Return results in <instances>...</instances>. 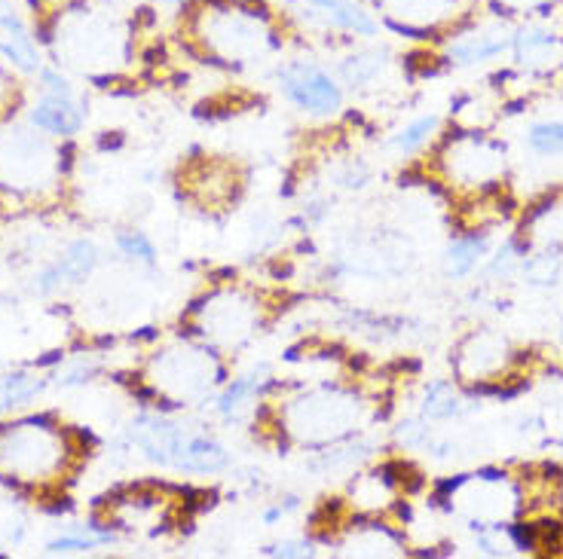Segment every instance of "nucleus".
Wrapping results in <instances>:
<instances>
[{"mask_svg":"<svg viewBox=\"0 0 563 559\" xmlns=\"http://www.w3.org/2000/svg\"><path fill=\"white\" fill-rule=\"evenodd\" d=\"M29 120L31 126L53 138H74L86 123V104L77 99L74 89H65V92L41 89V99L31 104Z\"/></svg>","mask_w":563,"mask_h":559,"instance_id":"nucleus-16","label":"nucleus"},{"mask_svg":"<svg viewBox=\"0 0 563 559\" xmlns=\"http://www.w3.org/2000/svg\"><path fill=\"white\" fill-rule=\"evenodd\" d=\"M273 406H276V440L279 444L285 440L307 452L355 437L377 420L374 401L367 394L334 379L307 385Z\"/></svg>","mask_w":563,"mask_h":559,"instance_id":"nucleus-2","label":"nucleus"},{"mask_svg":"<svg viewBox=\"0 0 563 559\" xmlns=\"http://www.w3.org/2000/svg\"><path fill=\"white\" fill-rule=\"evenodd\" d=\"M435 163L451 187L490 190L506 171V147L481 132H456L438 147Z\"/></svg>","mask_w":563,"mask_h":559,"instance_id":"nucleus-8","label":"nucleus"},{"mask_svg":"<svg viewBox=\"0 0 563 559\" xmlns=\"http://www.w3.org/2000/svg\"><path fill=\"white\" fill-rule=\"evenodd\" d=\"M43 41L56 49L58 65H70L89 77H111L135 56L132 22L89 3H70L58 10Z\"/></svg>","mask_w":563,"mask_h":559,"instance_id":"nucleus-3","label":"nucleus"},{"mask_svg":"<svg viewBox=\"0 0 563 559\" xmlns=\"http://www.w3.org/2000/svg\"><path fill=\"white\" fill-rule=\"evenodd\" d=\"M285 15L291 25L297 22L328 37L334 34L338 41H377L383 31L367 0H291V10Z\"/></svg>","mask_w":563,"mask_h":559,"instance_id":"nucleus-9","label":"nucleus"},{"mask_svg":"<svg viewBox=\"0 0 563 559\" xmlns=\"http://www.w3.org/2000/svg\"><path fill=\"white\" fill-rule=\"evenodd\" d=\"M175 502L163 490L154 487H139L117 499H108V517L104 523H92L96 529L108 532H163L175 523Z\"/></svg>","mask_w":563,"mask_h":559,"instance_id":"nucleus-11","label":"nucleus"},{"mask_svg":"<svg viewBox=\"0 0 563 559\" xmlns=\"http://www.w3.org/2000/svg\"><path fill=\"white\" fill-rule=\"evenodd\" d=\"M558 34L549 29H542V25H521V29L511 31V56H515V62H530V58L542 56V53H549V49H554L558 46Z\"/></svg>","mask_w":563,"mask_h":559,"instance_id":"nucleus-24","label":"nucleus"},{"mask_svg":"<svg viewBox=\"0 0 563 559\" xmlns=\"http://www.w3.org/2000/svg\"><path fill=\"white\" fill-rule=\"evenodd\" d=\"M297 507H300V499H297V495H285V499L267 504V507L261 511V523H264V526H279L282 519L291 517Z\"/></svg>","mask_w":563,"mask_h":559,"instance_id":"nucleus-32","label":"nucleus"},{"mask_svg":"<svg viewBox=\"0 0 563 559\" xmlns=\"http://www.w3.org/2000/svg\"><path fill=\"white\" fill-rule=\"evenodd\" d=\"M56 264L68 284H80V281H86L96 272V266H99V248L89 238H77V242H70L68 248L58 254Z\"/></svg>","mask_w":563,"mask_h":559,"instance_id":"nucleus-23","label":"nucleus"},{"mask_svg":"<svg viewBox=\"0 0 563 559\" xmlns=\"http://www.w3.org/2000/svg\"><path fill=\"white\" fill-rule=\"evenodd\" d=\"M227 379L230 377H227L224 355H218L190 334L156 349L144 373L151 394L169 406L206 404Z\"/></svg>","mask_w":563,"mask_h":559,"instance_id":"nucleus-5","label":"nucleus"},{"mask_svg":"<svg viewBox=\"0 0 563 559\" xmlns=\"http://www.w3.org/2000/svg\"><path fill=\"white\" fill-rule=\"evenodd\" d=\"M511 349H508V343L503 336L490 334V331H475V334H468L463 339V346L456 351V377L460 382H499V377L506 373L508 367H511Z\"/></svg>","mask_w":563,"mask_h":559,"instance_id":"nucleus-12","label":"nucleus"},{"mask_svg":"<svg viewBox=\"0 0 563 559\" xmlns=\"http://www.w3.org/2000/svg\"><path fill=\"white\" fill-rule=\"evenodd\" d=\"M187 190L190 197L197 199L199 205L206 209H218L230 199H236L240 190V178H236V168L224 166V163H199L190 175H187Z\"/></svg>","mask_w":563,"mask_h":559,"instance_id":"nucleus-18","label":"nucleus"},{"mask_svg":"<svg viewBox=\"0 0 563 559\" xmlns=\"http://www.w3.org/2000/svg\"><path fill=\"white\" fill-rule=\"evenodd\" d=\"M99 373V367L96 364H86L80 361L77 367H70V370H65L62 377H58V385L62 389H70V385H84V382H89V379Z\"/></svg>","mask_w":563,"mask_h":559,"instance_id":"nucleus-33","label":"nucleus"},{"mask_svg":"<svg viewBox=\"0 0 563 559\" xmlns=\"http://www.w3.org/2000/svg\"><path fill=\"white\" fill-rule=\"evenodd\" d=\"M487 254H490V238H487V233L472 230V233L453 238L451 245H448V254H444V272H448L451 279H465V276H472V272L487 260Z\"/></svg>","mask_w":563,"mask_h":559,"instance_id":"nucleus-19","label":"nucleus"},{"mask_svg":"<svg viewBox=\"0 0 563 559\" xmlns=\"http://www.w3.org/2000/svg\"><path fill=\"white\" fill-rule=\"evenodd\" d=\"M178 22L187 53L224 70L276 65L291 29L288 15L267 0H190Z\"/></svg>","mask_w":563,"mask_h":559,"instance_id":"nucleus-1","label":"nucleus"},{"mask_svg":"<svg viewBox=\"0 0 563 559\" xmlns=\"http://www.w3.org/2000/svg\"><path fill=\"white\" fill-rule=\"evenodd\" d=\"M46 389V379L34 370H13L0 377V413L29 404Z\"/></svg>","mask_w":563,"mask_h":559,"instance_id":"nucleus-22","label":"nucleus"},{"mask_svg":"<svg viewBox=\"0 0 563 559\" xmlns=\"http://www.w3.org/2000/svg\"><path fill=\"white\" fill-rule=\"evenodd\" d=\"M527 147L539 156H561L563 154V123L561 120H542L527 128Z\"/></svg>","mask_w":563,"mask_h":559,"instance_id":"nucleus-27","label":"nucleus"},{"mask_svg":"<svg viewBox=\"0 0 563 559\" xmlns=\"http://www.w3.org/2000/svg\"><path fill=\"white\" fill-rule=\"evenodd\" d=\"M282 99L310 116H338L346 104V89L334 68L312 56L279 58L273 68Z\"/></svg>","mask_w":563,"mask_h":559,"instance_id":"nucleus-7","label":"nucleus"},{"mask_svg":"<svg viewBox=\"0 0 563 559\" xmlns=\"http://www.w3.org/2000/svg\"><path fill=\"white\" fill-rule=\"evenodd\" d=\"M438 128H441V116H438V113L413 116L405 126L395 128L393 138H389V150H393L395 156H401V159H410V156L422 154V150L432 144V138L438 135Z\"/></svg>","mask_w":563,"mask_h":559,"instance_id":"nucleus-21","label":"nucleus"},{"mask_svg":"<svg viewBox=\"0 0 563 559\" xmlns=\"http://www.w3.org/2000/svg\"><path fill=\"white\" fill-rule=\"evenodd\" d=\"M312 554H316V541H310V538H285V541H276V545L264 547V557L300 559L312 557Z\"/></svg>","mask_w":563,"mask_h":559,"instance_id":"nucleus-31","label":"nucleus"},{"mask_svg":"<svg viewBox=\"0 0 563 559\" xmlns=\"http://www.w3.org/2000/svg\"><path fill=\"white\" fill-rule=\"evenodd\" d=\"M380 25L408 41H441L463 19V0H367Z\"/></svg>","mask_w":563,"mask_h":559,"instance_id":"nucleus-10","label":"nucleus"},{"mask_svg":"<svg viewBox=\"0 0 563 559\" xmlns=\"http://www.w3.org/2000/svg\"><path fill=\"white\" fill-rule=\"evenodd\" d=\"M84 452L74 444V434L62 432L43 416L0 425V474L10 480L49 487Z\"/></svg>","mask_w":563,"mask_h":559,"instance_id":"nucleus-6","label":"nucleus"},{"mask_svg":"<svg viewBox=\"0 0 563 559\" xmlns=\"http://www.w3.org/2000/svg\"><path fill=\"white\" fill-rule=\"evenodd\" d=\"M264 324H267L264 297L236 281L209 288L184 315L187 334L197 336L199 343H206L224 358L249 349L261 336Z\"/></svg>","mask_w":563,"mask_h":559,"instance_id":"nucleus-4","label":"nucleus"},{"mask_svg":"<svg viewBox=\"0 0 563 559\" xmlns=\"http://www.w3.org/2000/svg\"><path fill=\"white\" fill-rule=\"evenodd\" d=\"M465 410H468V401L451 379H435L422 389L420 416L426 422H451L463 416Z\"/></svg>","mask_w":563,"mask_h":559,"instance_id":"nucleus-20","label":"nucleus"},{"mask_svg":"<svg viewBox=\"0 0 563 559\" xmlns=\"http://www.w3.org/2000/svg\"><path fill=\"white\" fill-rule=\"evenodd\" d=\"M561 0H490V7L496 15H551V10L558 7Z\"/></svg>","mask_w":563,"mask_h":559,"instance_id":"nucleus-29","label":"nucleus"},{"mask_svg":"<svg viewBox=\"0 0 563 559\" xmlns=\"http://www.w3.org/2000/svg\"><path fill=\"white\" fill-rule=\"evenodd\" d=\"M527 248H530V245H521L518 238L503 242V245L496 248V254L487 257V276H490V279H508L515 269H521L523 257H527Z\"/></svg>","mask_w":563,"mask_h":559,"instance_id":"nucleus-28","label":"nucleus"},{"mask_svg":"<svg viewBox=\"0 0 563 559\" xmlns=\"http://www.w3.org/2000/svg\"><path fill=\"white\" fill-rule=\"evenodd\" d=\"M0 58L25 74L43 68L37 29L29 22L19 0H0Z\"/></svg>","mask_w":563,"mask_h":559,"instance_id":"nucleus-13","label":"nucleus"},{"mask_svg":"<svg viewBox=\"0 0 563 559\" xmlns=\"http://www.w3.org/2000/svg\"><path fill=\"white\" fill-rule=\"evenodd\" d=\"M393 68V56L386 46H377L374 41H350V49L338 56L334 74L340 77L343 89L350 92H371L386 80Z\"/></svg>","mask_w":563,"mask_h":559,"instance_id":"nucleus-15","label":"nucleus"},{"mask_svg":"<svg viewBox=\"0 0 563 559\" xmlns=\"http://www.w3.org/2000/svg\"><path fill=\"white\" fill-rule=\"evenodd\" d=\"M521 269L523 276H527V281L536 284V288H551V284H558L563 272L561 248H542V251L523 257Z\"/></svg>","mask_w":563,"mask_h":559,"instance_id":"nucleus-25","label":"nucleus"},{"mask_svg":"<svg viewBox=\"0 0 563 559\" xmlns=\"http://www.w3.org/2000/svg\"><path fill=\"white\" fill-rule=\"evenodd\" d=\"M113 242H117V251L123 254L126 260H132V264L154 266L156 257H159L156 242L144 230H120Z\"/></svg>","mask_w":563,"mask_h":559,"instance_id":"nucleus-26","label":"nucleus"},{"mask_svg":"<svg viewBox=\"0 0 563 559\" xmlns=\"http://www.w3.org/2000/svg\"><path fill=\"white\" fill-rule=\"evenodd\" d=\"M561 447H563V437H561Z\"/></svg>","mask_w":563,"mask_h":559,"instance_id":"nucleus-34","label":"nucleus"},{"mask_svg":"<svg viewBox=\"0 0 563 559\" xmlns=\"http://www.w3.org/2000/svg\"><path fill=\"white\" fill-rule=\"evenodd\" d=\"M279 385V379L273 377L267 364H257L252 370H245L240 377H230L211 398V413L221 422H240L242 413H249L261 404L269 392Z\"/></svg>","mask_w":563,"mask_h":559,"instance_id":"nucleus-14","label":"nucleus"},{"mask_svg":"<svg viewBox=\"0 0 563 559\" xmlns=\"http://www.w3.org/2000/svg\"><path fill=\"white\" fill-rule=\"evenodd\" d=\"M395 440H398V447L405 449H429L432 447V432H429V422L422 420H405L398 422V428H395Z\"/></svg>","mask_w":563,"mask_h":559,"instance_id":"nucleus-30","label":"nucleus"},{"mask_svg":"<svg viewBox=\"0 0 563 559\" xmlns=\"http://www.w3.org/2000/svg\"><path fill=\"white\" fill-rule=\"evenodd\" d=\"M508 49H511V29H456L451 37H444V62L453 68H475L506 56Z\"/></svg>","mask_w":563,"mask_h":559,"instance_id":"nucleus-17","label":"nucleus"}]
</instances>
